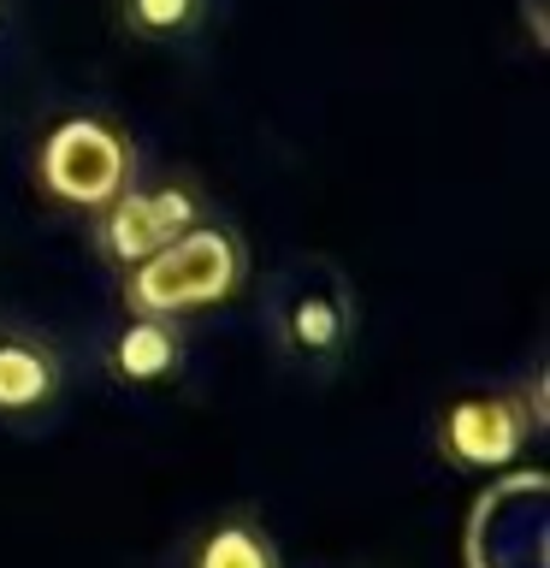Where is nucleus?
Here are the masks:
<instances>
[{
    "instance_id": "6",
    "label": "nucleus",
    "mask_w": 550,
    "mask_h": 568,
    "mask_svg": "<svg viewBox=\"0 0 550 568\" xmlns=\"http://www.w3.org/2000/svg\"><path fill=\"white\" fill-rule=\"evenodd\" d=\"M60 390H65L60 349L30 326H0V420L48 415Z\"/></svg>"
},
{
    "instance_id": "2",
    "label": "nucleus",
    "mask_w": 550,
    "mask_h": 568,
    "mask_svg": "<svg viewBox=\"0 0 550 568\" xmlns=\"http://www.w3.org/2000/svg\"><path fill=\"white\" fill-rule=\"evenodd\" d=\"M243 273H248V255H243L237 231L231 225H190L184 237H172L160 255L131 266V278H124V308L184 320L190 308L225 302L243 284Z\"/></svg>"
},
{
    "instance_id": "9",
    "label": "nucleus",
    "mask_w": 550,
    "mask_h": 568,
    "mask_svg": "<svg viewBox=\"0 0 550 568\" xmlns=\"http://www.w3.org/2000/svg\"><path fill=\"white\" fill-rule=\"evenodd\" d=\"M213 0H119V30L142 48H177L207 24Z\"/></svg>"
},
{
    "instance_id": "4",
    "label": "nucleus",
    "mask_w": 550,
    "mask_h": 568,
    "mask_svg": "<svg viewBox=\"0 0 550 568\" xmlns=\"http://www.w3.org/2000/svg\"><path fill=\"white\" fill-rule=\"evenodd\" d=\"M544 426V397L539 385H491L468 390L438 415V456L456 468H503L539 438Z\"/></svg>"
},
{
    "instance_id": "7",
    "label": "nucleus",
    "mask_w": 550,
    "mask_h": 568,
    "mask_svg": "<svg viewBox=\"0 0 550 568\" xmlns=\"http://www.w3.org/2000/svg\"><path fill=\"white\" fill-rule=\"evenodd\" d=\"M106 367L124 385H166L184 367V326L160 314H131V326L113 337L106 349Z\"/></svg>"
},
{
    "instance_id": "3",
    "label": "nucleus",
    "mask_w": 550,
    "mask_h": 568,
    "mask_svg": "<svg viewBox=\"0 0 550 568\" xmlns=\"http://www.w3.org/2000/svg\"><path fill=\"white\" fill-rule=\"evenodd\" d=\"M131 142H124L119 124L106 119H60L53 131L42 136V149H35V178H42V190L53 202L65 207H106L119 190H131Z\"/></svg>"
},
{
    "instance_id": "5",
    "label": "nucleus",
    "mask_w": 550,
    "mask_h": 568,
    "mask_svg": "<svg viewBox=\"0 0 550 568\" xmlns=\"http://www.w3.org/2000/svg\"><path fill=\"white\" fill-rule=\"evenodd\" d=\"M190 225H202V202L184 184L119 190L106 207H95V248L113 266H142L172 237H184Z\"/></svg>"
},
{
    "instance_id": "1",
    "label": "nucleus",
    "mask_w": 550,
    "mask_h": 568,
    "mask_svg": "<svg viewBox=\"0 0 550 568\" xmlns=\"http://www.w3.org/2000/svg\"><path fill=\"white\" fill-rule=\"evenodd\" d=\"M355 291L332 261L296 255L266 284V332L278 362L302 379H332L355 344Z\"/></svg>"
},
{
    "instance_id": "8",
    "label": "nucleus",
    "mask_w": 550,
    "mask_h": 568,
    "mask_svg": "<svg viewBox=\"0 0 550 568\" xmlns=\"http://www.w3.org/2000/svg\"><path fill=\"white\" fill-rule=\"evenodd\" d=\"M184 568H284V557H278L273 527L255 509H231V515H213L190 539Z\"/></svg>"
}]
</instances>
